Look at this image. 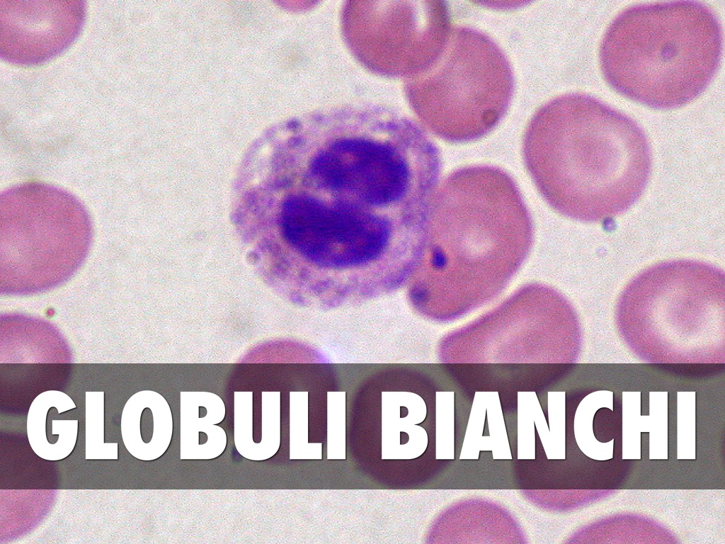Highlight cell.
Returning a JSON list of instances; mask_svg holds the SVG:
<instances>
[{
    "mask_svg": "<svg viewBox=\"0 0 725 544\" xmlns=\"http://www.w3.org/2000/svg\"><path fill=\"white\" fill-rule=\"evenodd\" d=\"M523 153L531 171L552 176L556 208L585 222H605L627 211L651 171V147L640 125L581 92L556 96L535 112Z\"/></svg>",
    "mask_w": 725,
    "mask_h": 544,
    "instance_id": "obj_1",
    "label": "cell"
},
{
    "mask_svg": "<svg viewBox=\"0 0 725 544\" xmlns=\"http://www.w3.org/2000/svg\"><path fill=\"white\" fill-rule=\"evenodd\" d=\"M721 22L706 4L678 0L637 4L610 23L599 48L600 69L621 95L656 109L698 97L718 72Z\"/></svg>",
    "mask_w": 725,
    "mask_h": 544,
    "instance_id": "obj_2",
    "label": "cell"
},
{
    "mask_svg": "<svg viewBox=\"0 0 725 544\" xmlns=\"http://www.w3.org/2000/svg\"><path fill=\"white\" fill-rule=\"evenodd\" d=\"M615 322L622 339L645 361L723 363L724 272L690 259L653 264L624 288Z\"/></svg>",
    "mask_w": 725,
    "mask_h": 544,
    "instance_id": "obj_3",
    "label": "cell"
},
{
    "mask_svg": "<svg viewBox=\"0 0 725 544\" xmlns=\"http://www.w3.org/2000/svg\"><path fill=\"white\" fill-rule=\"evenodd\" d=\"M93 226L74 195L43 182L19 183L0 195L2 272L16 284L53 283L87 254Z\"/></svg>",
    "mask_w": 725,
    "mask_h": 544,
    "instance_id": "obj_4",
    "label": "cell"
},
{
    "mask_svg": "<svg viewBox=\"0 0 725 544\" xmlns=\"http://www.w3.org/2000/svg\"><path fill=\"white\" fill-rule=\"evenodd\" d=\"M443 54L422 87L423 118L447 140H476L507 112L515 84L510 63L491 37L467 26L452 29Z\"/></svg>",
    "mask_w": 725,
    "mask_h": 544,
    "instance_id": "obj_5",
    "label": "cell"
},
{
    "mask_svg": "<svg viewBox=\"0 0 725 544\" xmlns=\"http://www.w3.org/2000/svg\"><path fill=\"white\" fill-rule=\"evenodd\" d=\"M280 225L295 248L326 261L368 258L382 250L389 237L388 226L379 217L349 205H328L307 196L285 203Z\"/></svg>",
    "mask_w": 725,
    "mask_h": 544,
    "instance_id": "obj_6",
    "label": "cell"
},
{
    "mask_svg": "<svg viewBox=\"0 0 725 544\" xmlns=\"http://www.w3.org/2000/svg\"><path fill=\"white\" fill-rule=\"evenodd\" d=\"M85 17L84 1L0 0V56L18 65L45 62L76 39Z\"/></svg>",
    "mask_w": 725,
    "mask_h": 544,
    "instance_id": "obj_7",
    "label": "cell"
}]
</instances>
